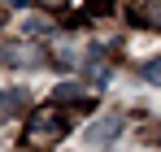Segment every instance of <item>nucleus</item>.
Returning a JSON list of instances; mask_svg holds the SVG:
<instances>
[{
	"label": "nucleus",
	"mask_w": 161,
	"mask_h": 152,
	"mask_svg": "<svg viewBox=\"0 0 161 152\" xmlns=\"http://www.w3.org/2000/svg\"><path fill=\"white\" fill-rule=\"evenodd\" d=\"M139 74L148 78V83H157V87H161V57H153V61H144V65H139Z\"/></svg>",
	"instance_id": "f03ea898"
},
{
	"label": "nucleus",
	"mask_w": 161,
	"mask_h": 152,
	"mask_svg": "<svg viewBox=\"0 0 161 152\" xmlns=\"http://www.w3.org/2000/svg\"><path fill=\"white\" fill-rule=\"evenodd\" d=\"M31 30H35V35H48L53 26H48V22H26V35H31Z\"/></svg>",
	"instance_id": "7ed1b4c3"
},
{
	"label": "nucleus",
	"mask_w": 161,
	"mask_h": 152,
	"mask_svg": "<svg viewBox=\"0 0 161 152\" xmlns=\"http://www.w3.org/2000/svg\"><path fill=\"white\" fill-rule=\"evenodd\" d=\"M113 135H122V117H105V126H92V144H109Z\"/></svg>",
	"instance_id": "f257e3e1"
}]
</instances>
